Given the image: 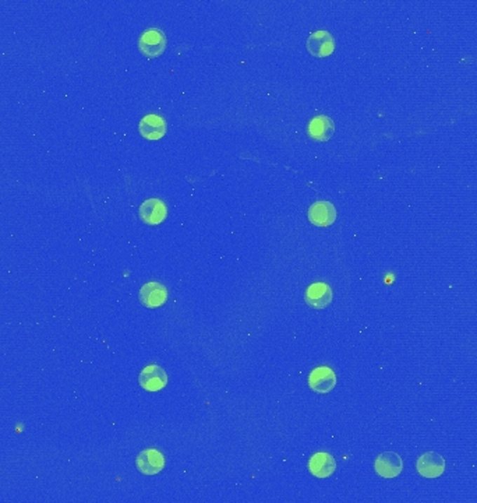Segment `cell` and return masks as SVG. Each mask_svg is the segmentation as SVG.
Here are the masks:
<instances>
[{"instance_id":"6da1fadb","label":"cell","mask_w":477,"mask_h":503,"mask_svg":"<svg viewBox=\"0 0 477 503\" xmlns=\"http://www.w3.org/2000/svg\"><path fill=\"white\" fill-rule=\"evenodd\" d=\"M138 49L147 58H158L166 49V37L163 31L149 28L144 31L138 39Z\"/></svg>"},{"instance_id":"7a4b0ae2","label":"cell","mask_w":477,"mask_h":503,"mask_svg":"<svg viewBox=\"0 0 477 503\" xmlns=\"http://www.w3.org/2000/svg\"><path fill=\"white\" fill-rule=\"evenodd\" d=\"M307 51L316 58H325L330 56L335 49V39L331 32L321 30L310 34L306 41Z\"/></svg>"},{"instance_id":"3957f363","label":"cell","mask_w":477,"mask_h":503,"mask_svg":"<svg viewBox=\"0 0 477 503\" xmlns=\"http://www.w3.org/2000/svg\"><path fill=\"white\" fill-rule=\"evenodd\" d=\"M374 469L382 478H395L403 470V460L395 452H384L375 459Z\"/></svg>"},{"instance_id":"277c9868","label":"cell","mask_w":477,"mask_h":503,"mask_svg":"<svg viewBox=\"0 0 477 503\" xmlns=\"http://www.w3.org/2000/svg\"><path fill=\"white\" fill-rule=\"evenodd\" d=\"M416 470L424 478H437L445 471V460L436 452H427L417 459Z\"/></svg>"},{"instance_id":"5b68a950","label":"cell","mask_w":477,"mask_h":503,"mask_svg":"<svg viewBox=\"0 0 477 503\" xmlns=\"http://www.w3.org/2000/svg\"><path fill=\"white\" fill-rule=\"evenodd\" d=\"M304 299L310 308L324 309L331 305L334 299V292L327 282H314L306 289Z\"/></svg>"},{"instance_id":"8992f818","label":"cell","mask_w":477,"mask_h":503,"mask_svg":"<svg viewBox=\"0 0 477 503\" xmlns=\"http://www.w3.org/2000/svg\"><path fill=\"white\" fill-rule=\"evenodd\" d=\"M135 466L144 476H155L163 470L165 457L156 449H147L137 456Z\"/></svg>"},{"instance_id":"52a82bcc","label":"cell","mask_w":477,"mask_h":503,"mask_svg":"<svg viewBox=\"0 0 477 503\" xmlns=\"http://www.w3.org/2000/svg\"><path fill=\"white\" fill-rule=\"evenodd\" d=\"M138 216L145 224L158 226L165 221V218L168 216V209L162 200L148 199L140 206Z\"/></svg>"},{"instance_id":"ba28073f","label":"cell","mask_w":477,"mask_h":503,"mask_svg":"<svg viewBox=\"0 0 477 503\" xmlns=\"http://www.w3.org/2000/svg\"><path fill=\"white\" fill-rule=\"evenodd\" d=\"M138 299L147 308H159L168 299L166 287L161 282H147L141 287Z\"/></svg>"},{"instance_id":"9c48e42d","label":"cell","mask_w":477,"mask_h":503,"mask_svg":"<svg viewBox=\"0 0 477 503\" xmlns=\"http://www.w3.org/2000/svg\"><path fill=\"white\" fill-rule=\"evenodd\" d=\"M138 381L140 386L147 391H159L168 384V375L163 368L158 365H149L141 371Z\"/></svg>"},{"instance_id":"30bf717a","label":"cell","mask_w":477,"mask_h":503,"mask_svg":"<svg viewBox=\"0 0 477 503\" xmlns=\"http://www.w3.org/2000/svg\"><path fill=\"white\" fill-rule=\"evenodd\" d=\"M309 384L316 393L325 394L337 386V375L330 367H318L311 371L309 377Z\"/></svg>"},{"instance_id":"8fae6325","label":"cell","mask_w":477,"mask_h":503,"mask_svg":"<svg viewBox=\"0 0 477 503\" xmlns=\"http://www.w3.org/2000/svg\"><path fill=\"white\" fill-rule=\"evenodd\" d=\"M309 220L317 227H330L337 220V210L330 202H317L309 210Z\"/></svg>"},{"instance_id":"7c38bea8","label":"cell","mask_w":477,"mask_h":503,"mask_svg":"<svg viewBox=\"0 0 477 503\" xmlns=\"http://www.w3.org/2000/svg\"><path fill=\"white\" fill-rule=\"evenodd\" d=\"M166 121L155 114L145 115L138 124L140 134L147 140H161L166 134Z\"/></svg>"},{"instance_id":"4fadbf2b","label":"cell","mask_w":477,"mask_h":503,"mask_svg":"<svg viewBox=\"0 0 477 503\" xmlns=\"http://www.w3.org/2000/svg\"><path fill=\"white\" fill-rule=\"evenodd\" d=\"M309 470L317 478H328L335 473L337 462L330 453H316L309 460Z\"/></svg>"},{"instance_id":"5bb4252c","label":"cell","mask_w":477,"mask_h":503,"mask_svg":"<svg viewBox=\"0 0 477 503\" xmlns=\"http://www.w3.org/2000/svg\"><path fill=\"white\" fill-rule=\"evenodd\" d=\"M334 131H335V125H334L332 119L328 117H324V115L313 118L311 122L309 124V129H307L309 136L317 141L330 140L332 137Z\"/></svg>"}]
</instances>
